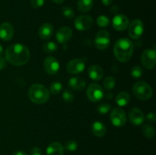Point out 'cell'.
Returning <instances> with one entry per match:
<instances>
[{
    "mask_svg": "<svg viewBox=\"0 0 156 155\" xmlns=\"http://www.w3.org/2000/svg\"><path fill=\"white\" fill-rule=\"evenodd\" d=\"M143 133L146 138H149V139H152L155 137V128L152 126V125L146 124L143 126Z\"/></svg>",
    "mask_w": 156,
    "mask_h": 155,
    "instance_id": "cb8c5ba5",
    "label": "cell"
},
{
    "mask_svg": "<svg viewBox=\"0 0 156 155\" xmlns=\"http://www.w3.org/2000/svg\"><path fill=\"white\" fill-rule=\"evenodd\" d=\"M96 21H97L98 25L101 27H106L110 24L109 18L105 15H101V16L98 17Z\"/></svg>",
    "mask_w": 156,
    "mask_h": 155,
    "instance_id": "f1b7e54d",
    "label": "cell"
},
{
    "mask_svg": "<svg viewBox=\"0 0 156 155\" xmlns=\"http://www.w3.org/2000/svg\"><path fill=\"white\" fill-rule=\"evenodd\" d=\"M133 92L136 98L141 100H148L152 97V89L145 81H138L133 87Z\"/></svg>",
    "mask_w": 156,
    "mask_h": 155,
    "instance_id": "277c9868",
    "label": "cell"
},
{
    "mask_svg": "<svg viewBox=\"0 0 156 155\" xmlns=\"http://www.w3.org/2000/svg\"><path fill=\"white\" fill-rule=\"evenodd\" d=\"M111 121L116 127H122L126 122V112L121 108H114L111 111Z\"/></svg>",
    "mask_w": 156,
    "mask_h": 155,
    "instance_id": "ba28073f",
    "label": "cell"
},
{
    "mask_svg": "<svg viewBox=\"0 0 156 155\" xmlns=\"http://www.w3.org/2000/svg\"><path fill=\"white\" fill-rule=\"evenodd\" d=\"M93 25V18L89 15H80L75 20V27L80 31L89 30Z\"/></svg>",
    "mask_w": 156,
    "mask_h": 155,
    "instance_id": "8fae6325",
    "label": "cell"
},
{
    "mask_svg": "<svg viewBox=\"0 0 156 155\" xmlns=\"http://www.w3.org/2000/svg\"><path fill=\"white\" fill-rule=\"evenodd\" d=\"M44 2L45 0H30V5L34 9H39L44 5Z\"/></svg>",
    "mask_w": 156,
    "mask_h": 155,
    "instance_id": "836d02e7",
    "label": "cell"
},
{
    "mask_svg": "<svg viewBox=\"0 0 156 155\" xmlns=\"http://www.w3.org/2000/svg\"><path fill=\"white\" fill-rule=\"evenodd\" d=\"M143 68L140 65H135L131 68V75L133 77V78H140L143 76Z\"/></svg>",
    "mask_w": 156,
    "mask_h": 155,
    "instance_id": "83f0119b",
    "label": "cell"
},
{
    "mask_svg": "<svg viewBox=\"0 0 156 155\" xmlns=\"http://www.w3.org/2000/svg\"><path fill=\"white\" fill-rule=\"evenodd\" d=\"M112 24L115 30L118 31H123L129 27V18L124 15H117L113 19Z\"/></svg>",
    "mask_w": 156,
    "mask_h": 155,
    "instance_id": "4fadbf2b",
    "label": "cell"
},
{
    "mask_svg": "<svg viewBox=\"0 0 156 155\" xmlns=\"http://www.w3.org/2000/svg\"><path fill=\"white\" fill-rule=\"evenodd\" d=\"M130 95L127 92H120L117 94L116 97V102L120 106H125L129 103Z\"/></svg>",
    "mask_w": 156,
    "mask_h": 155,
    "instance_id": "7402d4cb",
    "label": "cell"
},
{
    "mask_svg": "<svg viewBox=\"0 0 156 155\" xmlns=\"http://www.w3.org/2000/svg\"><path fill=\"white\" fill-rule=\"evenodd\" d=\"M146 119L147 121H149V122H155L156 119L155 114L154 112H149L146 115Z\"/></svg>",
    "mask_w": 156,
    "mask_h": 155,
    "instance_id": "e575fe53",
    "label": "cell"
},
{
    "mask_svg": "<svg viewBox=\"0 0 156 155\" xmlns=\"http://www.w3.org/2000/svg\"><path fill=\"white\" fill-rule=\"evenodd\" d=\"M68 85L74 91H83L86 87V82L80 77H73L69 80Z\"/></svg>",
    "mask_w": 156,
    "mask_h": 155,
    "instance_id": "e0dca14e",
    "label": "cell"
},
{
    "mask_svg": "<svg viewBox=\"0 0 156 155\" xmlns=\"http://www.w3.org/2000/svg\"><path fill=\"white\" fill-rule=\"evenodd\" d=\"M30 59V51L24 45L15 43L5 50V60L12 65H24Z\"/></svg>",
    "mask_w": 156,
    "mask_h": 155,
    "instance_id": "6da1fadb",
    "label": "cell"
},
{
    "mask_svg": "<svg viewBox=\"0 0 156 155\" xmlns=\"http://www.w3.org/2000/svg\"><path fill=\"white\" fill-rule=\"evenodd\" d=\"M57 50V44L55 42H47L43 45V50L46 53H54Z\"/></svg>",
    "mask_w": 156,
    "mask_h": 155,
    "instance_id": "d4e9b609",
    "label": "cell"
},
{
    "mask_svg": "<svg viewBox=\"0 0 156 155\" xmlns=\"http://www.w3.org/2000/svg\"><path fill=\"white\" fill-rule=\"evenodd\" d=\"M28 98L36 104H43L48 101L50 97L49 90L41 84H34L28 90Z\"/></svg>",
    "mask_w": 156,
    "mask_h": 155,
    "instance_id": "3957f363",
    "label": "cell"
},
{
    "mask_svg": "<svg viewBox=\"0 0 156 155\" xmlns=\"http://www.w3.org/2000/svg\"><path fill=\"white\" fill-rule=\"evenodd\" d=\"M86 94L91 102H99L103 99L105 94L101 87L98 84H91L87 88Z\"/></svg>",
    "mask_w": 156,
    "mask_h": 155,
    "instance_id": "5b68a950",
    "label": "cell"
},
{
    "mask_svg": "<svg viewBox=\"0 0 156 155\" xmlns=\"http://www.w3.org/2000/svg\"><path fill=\"white\" fill-rule=\"evenodd\" d=\"M111 43L110 34L106 30H101L96 34L94 38V44L98 50H105L108 48Z\"/></svg>",
    "mask_w": 156,
    "mask_h": 155,
    "instance_id": "8992f818",
    "label": "cell"
},
{
    "mask_svg": "<svg viewBox=\"0 0 156 155\" xmlns=\"http://www.w3.org/2000/svg\"><path fill=\"white\" fill-rule=\"evenodd\" d=\"M128 33L132 39H139L144 32V25L143 21L139 19H135L129 25Z\"/></svg>",
    "mask_w": 156,
    "mask_h": 155,
    "instance_id": "9c48e42d",
    "label": "cell"
},
{
    "mask_svg": "<svg viewBox=\"0 0 156 155\" xmlns=\"http://www.w3.org/2000/svg\"><path fill=\"white\" fill-rule=\"evenodd\" d=\"M52 1H53V2L56 3V4H61V3L63 2L64 0H52Z\"/></svg>",
    "mask_w": 156,
    "mask_h": 155,
    "instance_id": "ab89813d",
    "label": "cell"
},
{
    "mask_svg": "<svg viewBox=\"0 0 156 155\" xmlns=\"http://www.w3.org/2000/svg\"><path fill=\"white\" fill-rule=\"evenodd\" d=\"M44 70L49 74H56L59 70V62L53 56H47L44 62Z\"/></svg>",
    "mask_w": 156,
    "mask_h": 155,
    "instance_id": "7c38bea8",
    "label": "cell"
},
{
    "mask_svg": "<svg viewBox=\"0 0 156 155\" xmlns=\"http://www.w3.org/2000/svg\"><path fill=\"white\" fill-rule=\"evenodd\" d=\"M93 0H79L77 8L81 12H88L93 7Z\"/></svg>",
    "mask_w": 156,
    "mask_h": 155,
    "instance_id": "603a6c76",
    "label": "cell"
},
{
    "mask_svg": "<svg viewBox=\"0 0 156 155\" xmlns=\"http://www.w3.org/2000/svg\"><path fill=\"white\" fill-rule=\"evenodd\" d=\"M2 53H3V48H2V46L1 44H0V57L2 56Z\"/></svg>",
    "mask_w": 156,
    "mask_h": 155,
    "instance_id": "60d3db41",
    "label": "cell"
},
{
    "mask_svg": "<svg viewBox=\"0 0 156 155\" xmlns=\"http://www.w3.org/2000/svg\"><path fill=\"white\" fill-rule=\"evenodd\" d=\"M53 27L50 23H44L40 27L38 35L43 40H48L53 36Z\"/></svg>",
    "mask_w": 156,
    "mask_h": 155,
    "instance_id": "ac0fdd59",
    "label": "cell"
},
{
    "mask_svg": "<svg viewBox=\"0 0 156 155\" xmlns=\"http://www.w3.org/2000/svg\"><path fill=\"white\" fill-rule=\"evenodd\" d=\"M5 66H6L5 59H4V58H2L1 56V57H0V71L2 70L3 68H5Z\"/></svg>",
    "mask_w": 156,
    "mask_h": 155,
    "instance_id": "8d00e7d4",
    "label": "cell"
},
{
    "mask_svg": "<svg viewBox=\"0 0 156 155\" xmlns=\"http://www.w3.org/2000/svg\"><path fill=\"white\" fill-rule=\"evenodd\" d=\"M68 151H75L78 148V143L73 140H69L66 141L65 144V147H63Z\"/></svg>",
    "mask_w": 156,
    "mask_h": 155,
    "instance_id": "4dcf8cb0",
    "label": "cell"
},
{
    "mask_svg": "<svg viewBox=\"0 0 156 155\" xmlns=\"http://www.w3.org/2000/svg\"><path fill=\"white\" fill-rule=\"evenodd\" d=\"M62 13L65 18H68V19H71L75 16L74 11L71 9V8L68 7V6H65L62 9Z\"/></svg>",
    "mask_w": 156,
    "mask_h": 155,
    "instance_id": "1f68e13d",
    "label": "cell"
},
{
    "mask_svg": "<svg viewBox=\"0 0 156 155\" xmlns=\"http://www.w3.org/2000/svg\"><path fill=\"white\" fill-rule=\"evenodd\" d=\"M102 1V3H103L105 5H111V3H112L113 0H101Z\"/></svg>",
    "mask_w": 156,
    "mask_h": 155,
    "instance_id": "f35d334b",
    "label": "cell"
},
{
    "mask_svg": "<svg viewBox=\"0 0 156 155\" xmlns=\"http://www.w3.org/2000/svg\"><path fill=\"white\" fill-rule=\"evenodd\" d=\"M91 131H92V133L94 136L101 138L106 134L107 129L103 123L96 121L93 122L92 126H91Z\"/></svg>",
    "mask_w": 156,
    "mask_h": 155,
    "instance_id": "44dd1931",
    "label": "cell"
},
{
    "mask_svg": "<svg viewBox=\"0 0 156 155\" xmlns=\"http://www.w3.org/2000/svg\"><path fill=\"white\" fill-rule=\"evenodd\" d=\"M47 155H63L64 147L59 142H53L47 147Z\"/></svg>",
    "mask_w": 156,
    "mask_h": 155,
    "instance_id": "d6986e66",
    "label": "cell"
},
{
    "mask_svg": "<svg viewBox=\"0 0 156 155\" xmlns=\"http://www.w3.org/2000/svg\"><path fill=\"white\" fill-rule=\"evenodd\" d=\"M113 95V94H111V93H109V94H107V98H108V99H111V97H111V96H112Z\"/></svg>",
    "mask_w": 156,
    "mask_h": 155,
    "instance_id": "b9f144b4",
    "label": "cell"
},
{
    "mask_svg": "<svg viewBox=\"0 0 156 155\" xmlns=\"http://www.w3.org/2000/svg\"><path fill=\"white\" fill-rule=\"evenodd\" d=\"M141 62L143 66L147 69H152L156 65V52L152 49H148L143 53Z\"/></svg>",
    "mask_w": 156,
    "mask_h": 155,
    "instance_id": "52a82bcc",
    "label": "cell"
},
{
    "mask_svg": "<svg viewBox=\"0 0 156 155\" xmlns=\"http://www.w3.org/2000/svg\"><path fill=\"white\" fill-rule=\"evenodd\" d=\"M111 109V105L108 104L107 103H101L97 108V111L98 113L102 114V115H105V114L108 113Z\"/></svg>",
    "mask_w": 156,
    "mask_h": 155,
    "instance_id": "f546056e",
    "label": "cell"
},
{
    "mask_svg": "<svg viewBox=\"0 0 156 155\" xmlns=\"http://www.w3.org/2000/svg\"><path fill=\"white\" fill-rule=\"evenodd\" d=\"M14 36V28L9 22H3L0 24V39L9 41Z\"/></svg>",
    "mask_w": 156,
    "mask_h": 155,
    "instance_id": "9a60e30c",
    "label": "cell"
},
{
    "mask_svg": "<svg viewBox=\"0 0 156 155\" xmlns=\"http://www.w3.org/2000/svg\"><path fill=\"white\" fill-rule=\"evenodd\" d=\"M85 60L83 59H74L68 62L66 65L67 71L70 74H80L85 70Z\"/></svg>",
    "mask_w": 156,
    "mask_h": 155,
    "instance_id": "30bf717a",
    "label": "cell"
},
{
    "mask_svg": "<svg viewBox=\"0 0 156 155\" xmlns=\"http://www.w3.org/2000/svg\"><path fill=\"white\" fill-rule=\"evenodd\" d=\"M73 36V30L69 27H62L57 30L56 34V40L61 44H66Z\"/></svg>",
    "mask_w": 156,
    "mask_h": 155,
    "instance_id": "5bb4252c",
    "label": "cell"
},
{
    "mask_svg": "<svg viewBox=\"0 0 156 155\" xmlns=\"http://www.w3.org/2000/svg\"><path fill=\"white\" fill-rule=\"evenodd\" d=\"M103 84L105 89L108 90V91H111V90H112L115 87V79L112 76H108V77H107L105 79Z\"/></svg>",
    "mask_w": 156,
    "mask_h": 155,
    "instance_id": "484cf974",
    "label": "cell"
},
{
    "mask_svg": "<svg viewBox=\"0 0 156 155\" xmlns=\"http://www.w3.org/2000/svg\"><path fill=\"white\" fill-rule=\"evenodd\" d=\"M30 155H42L41 149L38 147H34L30 150Z\"/></svg>",
    "mask_w": 156,
    "mask_h": 155,
    "instance_id": "d590c367",
    "label": "cell"
},
{
    "mask_svg": "<svg viewBox=\"0 0 156 155\" xmlns=\"http://www.w3.org/2000/svg\"><path fill=\"white\" fill-rule=\"evenodd\" d=\"M129 122L132 123L133 126H140L143 124L144 122L145 116L143 115V112L140 110L139 108L134 107L130 109L129 112Z\"/></svg>",
    "mask_w": 156,
    "mask_h": 155,
    "instance_id": "2e32d148",
    "label": "cell"
},
{
    "mask_svg": "<svg viewBox=\"0 0 156 155\" xmlns=\"http://www.w3.org/2000/svg\"><path fill=\"white\" fill-rule=\"evenodd\" d=\"M62 84H61V82L59 81H55L53 83L51 84L50 88V91L52 94H54V95H56V94H59V93L62 91Z\"/></svg>",
    "mask_w": 156,
    "mask_h": 155,
    "instance_id": "4316f807",
    "label": "cell"
},
{
    "mask_svg": "<svg viewBox=\"0 0 156 155\" xmlns=\"http://www.w3.org/2000/svg\"><path fill=\"white\" fill-rule=\"evenodd\" d=\"M13 155H27V153L22 150H17V151L14 152Z\"/></svg>",
    "mask_w": 156,
    "mask_h": 155,
    "instance_id": "74e56055",
    "label": "cell"
},
{
    "mask_svg": "<svg viewBox=\"0 0 156 155\" xmlns=\"http://www.w3.org/2000/svg\"><path fill=\"white\" fill-rule=\"evenodd\" d=\"M88 75L92 80L100 81L104 76L103 69L98 65H91L88 68Z\"/></svg>",
    "mask_w": 156,
    "mask_h": 155,
    "instance_id": "ffe728a7",
    "label": "cell"
},
{
    "mask_svg": "<svg viewBox=\"0 0 156 155\" xmlns=\"http://www.w3.org/2000/svg\"><path fill=\"white\" fill-rule=\"evenodd\" d=\"M114 53L116 59L121 62H126L132 58L133 44L128 38H121L114 44Z\"/></svg>",
    "mask_w": 156,
    "mask_h": 155,
    "instance_id": "7a4b0ae2",
    "label": "cell"
},
{
    "mask_svg": "<svg viewBox=\"0 0 156 155\" xmlns=\"http://www.w3.org/2000/svg\"><path fill=\"white\" fill-rule=\"evenodd\" d=\"M62 99L66 103H72L74 100V95L69 90H65L62 93Z\"/></svg>",
    "mask_w": 156,
    "mask_h": 155,
    "instance_id": "d6a6232c",
    "label": "cell"
}]
</instances>
